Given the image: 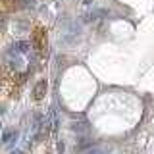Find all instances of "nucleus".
Segmentation results:
<instances>
[{"label":"nucleus","mask_w":154,"mask_h":154,"mask_svg":"<svg viewBox=\"0 0 154 154\" xmlns=\"http://www.w3.org/2000/svg\"><path fill=\"white\" fill-rule=\"evenodd\" d=\"M45 89H46V83H45V81H41V83L35 87V98H42V94H45L42 91H45Z\"/></svg>","instance_id":"obj_1"},{"label":"nucleus","mask_w":154,"mask_h":154,"mask_svg":"<svg viewBox=\"0 0 154 154\" xmlns=\"http://www.w3.org/2000/svg\"><path fill=\"white\" fill-rule=\"evenodd\" d=\"M12 137H17V133L16 131H4V144H8L12 141Z\"/></svg>","instance_id":"obj_2"},{"label":"nucleus","mask_w":154,"mask_h":154,"mask_svg":"<svg viewBox=\"0 0 154 154\" xmlns=\"http://www.w3.org/2000/svg\"><path fill=\"white\" fill-rule=\"evenodd\" d=\"M12 154H23V152H21V150H14Z\"/></svg>","instance_id":"obj_3"}]
</instances>
